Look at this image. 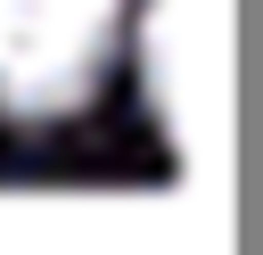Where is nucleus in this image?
<instances>
[{
	"label": "nucleus",
	"mask_w": 263,
	"mask_h": 255,
	"mask_svg": "<svg viewBox=\"0 0 263 255\" xmlns=\"http://www.w3.org/2000/svg\"><path fill=\"white\" fill-rule=\"evenodd\" d=\"M123 0H0V115H66L99 90Z\"/></svg>",
	"instance_id": "1"
}]
</instances>
